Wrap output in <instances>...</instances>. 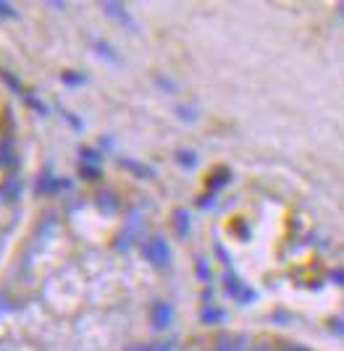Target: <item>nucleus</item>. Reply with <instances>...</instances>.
I'll use <instances>...</instances> for the list:
<instances>
[{"instance_id": "f257e3e1", "label": "nucleus", "mask_w": 344, "mask_h": 351, "mask_svg": "<svg viewBox=\"0 0 344 351\" xmlns=\"http://www.w3.org/2000/svg\"><path fill=\"white\" fill-rule=\"evenodd\" d=\"M145 254H148V260H152L155 265H168V257H171L163 239H152L148 247H145Z\"/></svg>"}, {"instance_id": "f03ea898", "label": "nucleus", "mask_w": 344, "mask_h": 351, "mask_svg": "<svg viewBox=\"0 0 344 351\" xmlns=\"http://www.w3.org/2000/svg\"><path fill=\"white\" fill-rule=\"evenodd\" d=\"M168 322H171V307H168V304H158V307H155V325L163 328Z\"/></svg>"}, {"instance_id": "7ed1b4c3", "label": "nucleus", "mask_w": 344, "mask_h": 351, "mask_svg": "<svg viewBox=\"0 0 344 351\" xmlns=\"http://www.w3.org/2000/svg\"><path fill=\"white\" fill-rule=\"evenodd\" d=\"M216 351H240V346H234V343H229V341H224V343H221V346H218Z\"/></svg>"}]
</instances>
